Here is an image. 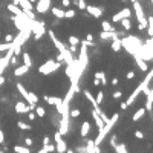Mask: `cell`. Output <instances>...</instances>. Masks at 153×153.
<instances>
[{"instance_id": "6da1fadb", "label": "cell", "mask_w": 153, "mask_h": 153, "mask_svg": "<svg viewBox=\"0 0 153 153\" xmlns=\"http://www.w3.org/2000/svg\"><path fill=\"white\" fill-rule=\"evenodd\" d=\"M152 78H153V69L149 70V74L146 75V78H144L142 81L136 86V89H135V91L130 94V96L127 98V101H125V103H127V106H132L135 101H136V98L141 95V92H142L146 87H149V84H150V81H152Z\"/></svg>"}, {"instance_id": "7a4b0ae2", "label": "cell", "mask_w": 153, "mask_h": 153, "mask_svg": "<svg viewBox=\"0 0 153 153\" xmlns=\"http://www.w3.org/2000/svg\"><path fill=\"white\" fill-rule=\"evenodd\" d=\"M61 65V61H55V60H48L46 63H43V65L38 67V72L43 75H49L52 72H55Z\"/></svg>"}, {"instance_id": "3957f363", "label": "cell", "mask_w": 153, "mask_h": 153, "mask_svg": "<svg viewBox=\"0 0 153 153\" xmlns=\"http://www.w3.org/2000/svg\"><path fill=\"white\" fill-rule=\"evenodd\" d=\"M133 8H135V12H136V19L139 22L138 28L139 29H146L147 28V19H146L144 9H142V6H141V3L138 2V0H136V2H133Z\"/></svg>"}, {"instance_id": "277c9868", "label": "cell", "mask_w": 153, "mask_h": 153, "mask_svg": "<svg viewBox=\"0 0 153 153\" xmlns=\"http://www.w3.org/2000/svg\"><path fill=\"white\" fill-rule=\"evenodd\" d=\"M44 23L43 22H37V20H31V32L34 34V38L35 40H40L44 34Z\"/></svg>"}, {"instance_id": "5b68a950", "label": "cell", "mask_w": 153, "mask_h": 153, "mask_svg": "<svg viewBox=\"0 0 153 153\" xmlns=\"http://www.w3.org/2000/svg\"><path fill=\"white\" fill-rule=\"evenodd\" d=\"M54 139H55V150L58 153H65L67 150V146H66V142L65 139L61 138V133L60 132H55V135H54Z\"/></svg>"}, {"instance_id": "8992f818", "label": "cell", "mask_w": 153, "mask_h": 153, "mask_svg": "<svg viewBox=\"0 0 153 153\" xmlns=\"http://www.w3.org/2000/svg\"><path fill=\"white\" fill-rule=\"evenodd\" d=\"M51 9V0H38L37 2V12L38 14H46Z\"/></svg>"}, {"instance_id": "52a82bcc", "label": "cell", "mask_w": 153, "mask_h": 153, "mask_svg": "<svg viewBox=\"0 0 153 153\" xmlns=\"http://www.w3.org/2000/svg\"><path fill=\"white\" fill-rule=\"evenodd\" d=\"M86 11L91 14L92 17H95V19H100V17L103 15V8H98V6H92V5H87L86 6Z\"/></svg>"}, {"instance_id": "ba28073f", "label": "cell", "mask_w": 153, "mask_h": 153, "mask_svg": "<svg viewBox=\"0 0 153 153\" xmlns=\"http://www.w3.org/2000/svg\"><path fill=\"white\" fill-rule=\"evenodd\" d=\"M132 15V11L129 9V8H124V9H121L120 12H116L113 17H112V20L116 23V22H120L121 19H125V17H130Z\"/></svg>"}, {"instance_id": "9c48e42d", "label": "cell", "mask_w": 153, "mask_h": 153, "mask_svg": "<svg viewBox=\"0 0 153 153\" xmlns=\"http://www.w3.org/2000/svg\"><path fill=\"white\" fill-rule=\"evenodd\" d=\"M31 110V106L29 104H26L23 101H19V103H15V112L17 113H28Z\"/></svg>"}, {"instance_id": "30bf717a", "label": "cell", "mask_w": 153, "mask_h": 153, "mask_svg": "<svg viewBox=\"0 0 153 153\" xmlns=\"http://www.w3.org/2000/svg\"><path fill=\"white\" fill-rule=\"evenodd\" d=\"M101 38L103 40H115V38H118V34H116L115 31H103L101 32Z\"/></svg>"}, {"instance_id": "8fae6325", "label": "cell", "mask_w": 153, "mask_h": 153, "mask_svg": "<svg viewBox=\"0 0 153 153\" xmlns=\"http://www.w3.org/2000/svg\"><path fill=\"white\" fill-rule=\"evenodd\" d=\"M89 132H91V123L84 121V123L81 124V129H80V135H81L83 138H86L87 135H89Z\"/></svg>"}, {"instance_id": "7c38bea8", "label": "cell", "mask_w": 153, "mask_h": 153, "mask_svg": "<svg viewBox=\"0 0 153 153\" xmlns=\"http://www.w3.org/2000/svg\"><path fill=\"white\" fill-rule=\"evenodd\" d=\"M84 95H86V98H87V100H89V101L92 103V106H94V109H95V110H100V104L96 103V100H95V96H94V95H92L91 92H89V91H84Z\"/></svg>"}, {"instance_id": "4fadbf2b", "label": "cell", "mask_w": 153, "mask_h": 153, "mask_svg": "<svg viewBox=\"0 0 153 153\" xmlns=\"http://www.w3.org/2000/svg\"><path fill=\"white\" fill-rule=\"evenodd\" d=\"M92 116H94V120H95V124H96L98 130H101V129H103V125H104V121L100 118V115H98V112H96L95 109L92 110Z\"/></svg>"}, {"instance_id": "5bb4252c", "label": "cell", "mask_w": 153, "mask_h": 153, "mask_svg": "<svg viewBox=\"0 0 153 153\" xmlns=\"http://www.w3.org/2000/svg\"><path fill=\"white\" fill-rule=\"evenodd\" d=\"M135 57H136V65H138V67H139L142 72H147V70H149V66H147V63L142 60V57H139L138 54H136Z\"/></svg>"}, {"instance_id": "9a60e30c", "label": "cell", "mask_w": 153, "mask_h": 153, "mask_svg": "<svg viewBox=\"0 0 153 153\" xmlns=\"http://www.w3.org/2000/svg\"><path fill=\"white\" fill-rule=\"evenodd\" d=\"M28 70H29L28 66H26V65H22V66H19V67L14 70V75H15V77H23L25 74H28Z\"/></svg>"}, {"instance_id": "2e32d148", "label": "cell", "mask_w": 153, "mask_h": 153, "mask_svg": "<svg viewBox=\"0 0 153 153\" xmlns=\"http://www.w3.org/2000/svg\"><path fill=\"white\" fill-rule=\"evenodd\" d=\"M144 115H146V109H144V107H139V109H138L136 112L133 113V116H132V120H133V121H139V120L142 118Z\"/></svg>"}, {"instance_id": "e0dca14e", "label": "cell", "mask_w": 153, "mask_h": 153, "mask_svg": "<svg viewBox=\"0 0 153 153\" xmlns=\"http://www.w3.org/2000/svg\"><path fill=\"white\" fill-rule=\"evenodd\" d=\"M6 8H8V11L12 12L14 15H17V14H20V12H22V8H20L19 5H15V3H9Z\"/></svg>"}, {"instance_id": "ac0fdd59", "label": "cell", "mask_w": 153, "mask_h": 153, "mask_svg": "<svg viewBox=\"0 0 153 153\" xmlns=\"http://www.w3.org/2000/svg\"><path fill=\"white\" fill-rule=\"evenodd\" d=\"M149 98L146 101V112H152V106H153V91H149Z\"/></svg>"}, {"instance_id": "d6986e66", "label": "cell", "mask_w": 153, "mask_h": 153, "mask_svg": "<svg viewBox=\"0 0 153 153\" xmlns=\"http://www.w3.org/2000/svg\"><path fill=\"white\" fill-rule=\"evenodd\" d=\"M19 6L22 8V9H32V2H29V0H19Z\"/></svg>"}, {"instance_id": "ffe728a7", "label": "cell", "mask_w": 153, "mask_h": 153, "mask_svg": "<svg viewBox=\"0 0 153 153\" xmlns=\"http://www.w3.org/2000/svg\"><path fill=\"white\" fill-rule=\"evenodd\" d=\"M49 152H55V146L54 144H43V147L40 149V153H49Z\"/></svg>"}, {"instance_id": "44dd1931", "label": "cell", "mask_w": 153, "mask_h": 153, "mask_svg": "<svg viewBox=\"0 0 153 153\" xmlns=\"http://www.w3.org/2000/svg\"><path fill=\"white\" fill-rule=\"evenodd\" d=\"M26 101H28V104H37L38 103V96L35 95L34 92H28V98H26Z\"/></svg>"}, {"instance_id": "7402d4cb", "label": "cell", "mask_w": 153, "mask_h": 153, "mask_svg": "<svg viewBox=\"0 0 153 153\" xmlns=\"http://www.w3.org/2000/svg\"><path fill=\"white\" fill-rule=\"evenodd\" d=\"M121 48H123V44H121V38H115V40L112 41V51L120 52V51H121Z\"/></svg>"}, {"instance_id": "603a6c76", "label": "cell", "mask_w": 153, "mask_h": 153, "mask_svg": "<svg viewBox=\"0 0 153 153\" xmlns=\"http://www.w3.org/2000/svg\"><path fill=\"white\" fill-rule=\"evenodd\" d=\"M15 86H17V91L20 92V95H22V96L25 98V100H26V98H28V91L25 89V86H23L22 83H17Z\"/></svg>"}, {"instance_id": "cb8c5ba5", "label": "cell", "mask_w": 153, "mask_h": 153, "mask_svg": "<svg viewBox=\"0 0 153 153\" xmlns=\"http://www.w3.org/2000/svg\"><path fill=\"white\" fill-rule=\"evenodd\" d=\"M23 65H26L28 67H32V58L28 52H25L23 54Z\"/></svg>"}, {"instance_id": "d4e9b609", "label": "cell", "mask_w": 153, "mask_h": 153, "mask_svg": "<svg viewBox=\"0 0 153 153\" xmlns=\"http://www.w3.org/2000/svg\"><path fill=\"white\" fill-rule=\"evenodd\" d=\"M52 14L57 17V19H65V11L60 9V8H52Z\"/></svg>"}, {"instance_id": "484cf974", "label": "cell", "mask_w": 153, "mask_h": 153, "mask_svg": "<svg viewBox=\"0 0 153 153\" xmlns=\"http://www.w3.org/2000/svg\"><path fill=\"white\" fill-rule=\"evenodd\" d=\"M113 150L116 152V153H127L129 152V149L124 146V144H116V146L113 147Z\"/></svg>"}, {"instance_id": "4316f807", "label": "cell", "mask_w": 153, "mask_h": 153, "mask_svg": "<svg viewBox=\"0 0 153 153\" xmlns=\"http://www.w3.org/2000/svg\"><path fill=\"white\" fill-rule=\"evenodd\" d=\"M120 22H121V25H123V28H124V29H130V28H132L130 17H125V19H121Z\"/></svg>"}, {"instance_id": "83f0119b", "label": "cell", "mask_w": 153, "mask_h": 153, "mask_svg": "<svg viewBox=\"0 0 153 153\" xmlns=\"http://www.w3.org/2000/svg\"><path fill=\"white\" fill-rule=\"evenodd\" d=\"M147 28H149V35L153 37V15L147 19Z\"/></svg>"}, {"instance_id": "f1b7e54d", "label": "cell", "mask_w": 153, "mask_h": 153, "mask_svg": "<svg viewBox=\"0 0 153 153\" xmlns=\"http://www.w3.org/2000/svg\"><path fill=\"white\" fill-rule=\"evenodd\" d=\"M44 100H46V103H48V104L55 106V103L58 101V98H57V96H49V95H46V96H44Z\"/></svg>"}, {"instance_id": "f546056e", "label": "cell", "mask_w": 153, "mask_h": 153, "mask_svg": "<svg viewBox=\"0 0 153 153\" xmlns=\"http://www.w3.org/2000/svg\"><path fill=\"white\" fill-rule=\"evenodd\" d=\"M14 152H17V153H29L31 149H28V147H22V146H15V147H14Z\"/></svg>"}, {"instance_id": "4dcf8cb0", "label": "cell", "mask_w": 153, "mask_h": 153, "mask_svg": "<svg viewBox=\"0 0 153 153\" xmlns=\"http://www.w3.org/2000/svg\"><path fill=\"white\" fill-rule=\"evenodd\" d=\"M35 115H37V116H44V115H46V110H44V107H37V106H35Z\"/></svg>"}, {"instance_id": "1f68e13d", "label": "cell", "mask_w": 153, "mask_h": 153, "mask_svg": "<svg viewBox=\"0 0 153 153\" xmlns=\"http://www.w3.org/2000/svg\"><path fill=\"white\" fill-rule=\"evenodd\" d=\"M101 28H103V31H115L113 26H112L109 22H103V23H101Z\"/></svg>"}, {"instance_id": "d6a6232c", "label": "cell", "mask_w": 153, "mask_h": 153, "mask_svg": "<svg viewBox=\"0 0 153 153\" xmlns=\"http://www.w3.org/2000/svg\"><path fill=\"white\" fill-rule=\"evenodd\" d=\"M17 125H19V129H22V130H31V124H26L23 121H19Z\"/></svg>"}, {"instance_id": "836d02e7", "label": "cell", "mask_w": 153, "mask_h": 153, "mask_svg": "<svg viewBox=\"0 0 153 153\" xmlns=\"http://www.w3.org/2000/svg\"><path fill=\"white\" fill-rule=\"evenodd\" d=\"M95 100H96V103H98V104H101V103H103V100H104V92H103V91L98 92V94H96V96H95Z\"/></svg>"}, {"instance_id": "e575fe53", "label": "cell", "mask_w": 153, "mask_h": 153, "mask_svg": "<svg viewBox=\"0 0 153 153\" xmlns=\"http://www.w3.org/2000/svg\"><path fill=\"white\" fill-rule=\"evenodd\" d=\"M80 109H72V110H69V116H72V118H78L80 116Z\"/></svg>"}, {"instance_id": "d590c367", "label": "cell", "mask_w": 153, "mask_h": 153, "mask_svg": "<svg viewBox=\"0 0 153 153\" xmlns=\"http://www.w3.org/2000/svg\"><path fill=\"white\" fill-rule=\"evenodd\" d=\"M67 40H69V44H78V43H80V38L75 37V35H70V37H67Z\"/></svg>"}, {"instance_id": "8d00e7d4", "label": "cell", "mask_w": 153, "mask_h": 153, "mask_svg": "<svg viewBox=\"0 0 153 153\" xmlns=\"http://www.w3.org/2000/svg\"><path fill=\"white\" fill-rule=\"evenodd\" d=\"M11 46H12V44H11V43H6V41H5V43H0V52L8 51V49H9Z\"/></svg>"}, {"instance_id": "74e56055", "label": "cell", "mask_w": 153, "mask_h": 153, "mask_svg": "<svg viewBox=\"0 0 153 153\" xmlns=\"http://www.w3.org/2000/svg\"><path fill=\"white\" fill-rule=\"evenodd\" d=\"M75 11L74 9H67V11H65V17H66V19H72V17H75Z\"/></svg>"}, {"instance_id": "f35d334b", "label": "cell", "mask_w": 153, "mask_h": 153, "mask_svg": "<svg viewBox=\"0 0 153 153\" xmlns=\"http://www.w3.org/2000/svg\"><path fill=\"white\" fill-rule=\"evenodd\" d=\"M75 3H77V6L80 8V9H86V2H84V0H75Z\"/></svg>"}, {"instance_id": "ab89813d", "label": "cell", "mask_w": 153, "mask_h": 153, "mask_svg": "<svg viewBox=\"0 0 153 153\" xmlns=\"http://www.w3.org/2000/svg\"><path fill=\"white\" fill-rule=\"evenodd\" d=\"M23 12L26 14V17H29V19H31V20H34V19H35V14L32 12V9H25Z\"/></svg>"}, {"instance_id": "60d3db41", "label": "cell", "mask_w": 153, "mask_h": 153, "mask_svg": "<svg viewBox=\"0 0 153 153\" xmlns=\"http://www.w3.org/2000/svg\"><path fill=\"white\" fill-rule=\"evenodd\" d=\"M98 115H100V118H101V120H103L104 123H106L107 120H109V116H107V115H106V113H104L103 110H98Z\"/></svg>"}, {"instance_id": "b9f144b4", "label": "cell", "mask_w": 153, "mask_h": 153, "mask_svg": "<svg viewBox=\"0 0 153 153\" xmlns=\"http://www.w3.org/2000/svg\"><path fill=\"white\" fill-rule=\"evenodd\" d=\"M12 40H14V35H11V34H8L6 37H5V41H6V43H12Z\"/></svg>"}, {"instance_id": "7bdbcfd3", "label": "cell", "mask_w": 153, "mask_h": 153, "mask_svg": "<svg viewBox=\"0 0 153 153\" xmlns=\"http://www.w3.org/2000/svg\"><path fill=\"white\" fill-rule=\"evenodd\" d=\"M135 136H136L138 139H142V138H144V133H142L141 130H136V132H135Z\"/></svg>"}, {"instance_id": "ee69618b", "label": "cell", "mask_w": 153, "mask_h": 153, "mask_svg": "<svg viewBox=\"0 0 153 153\" xmlns=\"http://www.w3.org/2000/svg\"><path fill=\"white\" fill-rule=\"evenodd\" d=\"M121 96H123V92H121V91L113 92V98H115V100H118V98H121Z\"/></svg>"}, {"instance_id": "f6af8a7d", "label": "cell", "mask_w": 153, "mask_h": 153, "mask_svg": "<svg viewBox=\"0 0 153 153\" xmlns=\"http://www.w3.org/2000/svg\"><path fill=\"white\" fill-rule=\"evenodd\" d=\"M78 49H77V44H70V48H69V52L70 54H75Z\"/></svg>"}, {"instance_id": "bcb514c9", "label": "cell", "mask_w": 153, "mask_h": 153, "mask_svg": "<svg viewBox=\"0 0 153 153\" xmlns=\"http://www.w3.org/2000/svg\"><path fill=\"white\" fill-rule=\"evenodd\" d=\"M125 77H127L129 80H132V78L135 77V72H133V70H129V72H127V74H125Z\"/></svg>"}, {"instance_id": "7dc6e473", "label": "cell", "mask_w": 153, "mask_h": 153, "mask_svg": "<svg viewBox=\"0 0 153 153\" xmlns=\"http://www.w3.org/2000/svg\"><path fill=\"white\" fill-rule=\"evenodd\" d=\"M61 5L65 6V8H67V6H70V0H61Z\"/></svg>"}, {"instance_id": "c3c4849f", "label": "cell", "mask_w": 153, "mask_h": 153, "mask_svg": "<svg viewBox=\"0 0 153 153\" xmlns=\"http://www.w3.org/2000/svg\"><path fill=\"white\" fill-rule=\"evenodd\" d=\"M25 142H26V146H28V147H31L32 144H34V141H32L31 138H26V139H25Z\"/></svg>"}, {"instance_id": "681fc988", "label": "cell", "mask_w": 153, "mask_h": 153, "mask_svg": "<svg viewBox=\"0 0 153 153\" xmlns=\"http://www.w3.org/2000/svg\"><path fill=\"white\" fill-rule=\"evenodd\" d=\"M3 142H5V133L0 130V144H3Z\"/></svg>"}, {"instance_id": "f907efd6", "label": "cell", "mask_w": 153, "mask_h": 153, "mask_svg": "<svg viewBox=\"0 0 153 153\" xmlns=\"http://www.w3.org/2000/svg\"><path fill=\"white\" fill-rule=\"evenodd\" d=\"M115 139H116V135H113V136H112V139H110V144H112V147H115V146H116Z\"/></svg>"}, {"instance_id": "816d5d0a", "label": "cell", "mask_w": 153, "mask_h": 153, "mask_svg": "<svg viewBox=\"0 0 153 153\" xmlns=\"http://www.w3.org/2000/svg\"><path fill=\"white\" fill-rule=\"evenodd\" d=\"M28 113H29L28 116H29V120H31V121H32V120H35V116H37V115H35V113H32V112H28Z\"/></svg>"}, {"instance_id": "f5cc1de1", "label": "cell", "mask_w": 153, "mask_h": 153, "mask_svg": "<svg viewBox=\"0 0 153 153\" xmlns=\"http://www.w3.org/2000/svg\"><path fill=\"white\" fill-rule=\"evenodd\" d=\"M86 38H87V41H94V37H92V34H87V35H86Z\"/></svg>"}, {"instance_id": "db71d44e", "label": "cell", "mask_w": 153, "mask_h": 153, "mask_svg": "<svg viewBox=\"0 0 153 153\" xmlns=\"http://www.w3.org/2000/svg\"><path fill=\"white\" fill-rule=\"evenodd\" d=\"M100 84H101V81H100L98 78H95V80H94V86H100Z\"/></svg>"}, {"instance_id": "11a10c76", "label": "cell", "mask_w": 153, "mask_h": 153, "mask_svg": "<svg viewBox=\"0 0 153 153\" xmlns=\"http://www.w3.org/2000/svg\"><path fill=\"white\" fill-rule=\"evenodd\" d=\"M127 103H121V110H125V109H127Z\"/></svg>"}, {"instance_id": "9f6ffc18", "label": "cell", "mask_w": 153, "mask_h": 153, "mask_svg": "<svg viewBox=\"0 0 153 153\" xmlns=\"http://www.w3.org/2000/svg\"><path fill=\"white\" fill-rule=\"evenodd\" d=\"M112 84H113V86H116V84H118V78H116V77L112 80Z\"/></svg>"}, {"instance_id": "6f0895ef", "label": "cell", "mask_w": 153, "mask_h": 153, "mask_svg": "<svg viewBox=\"0 0 153 153\" xmlns=\"http://www.w3.org/2000/svg\"><path fill=\"white\" fill-rule=\"evenodd\" d=\"M43 144H49V138H48V136L43 138Z\"/></svg>"}, {"instance_id": "680465c9", "label": "cell", "mask_w": 153, "mask_h": 153, "mask_svg": "<svg viewBox=\"0 0 153 153\" xmlns=\"http://www.w3.org/2000/svg\"><path fill=\"white\" fill-rule=\"evenodd\" d=\"M3 83H5V78H3V77H2V75H0V86H2V84H3Z\"/></svg>"}, {"instance_id": "91938a15", "label": "cell", "mask_w": 153, "mask_h": 153, "mask_svg": "<svg viewBox=\"0 0 153 153\" xmlns=\"http://www.w3.org/2000/svg\"><path fill=\"white\" fill-rule=\"evenodd\" d=\"M12 3H15V5H19V0H12Z\"/></svg>"}, {"instance_id": "94428289", "label": "cell", "mask_w": 153, "mask_h": 153, "mask_svg": "<svg viewBox=\"0 0 153 153\" xmlns=\"http://www.w3.org/2000/svg\"><path fill=\"white\" fill-rule=\"evenodd\" d=\"M130 2H136V0H130Z\"/></svg>"}, {"instance_id": "6125c7cd", "label": "cell", "mask_w": 153, "mask_h": 153, "mask_svg": "<svg viewBox=\"0 0 153 153\" xmlns=\"http://www.w3.org/2000/svg\"><path fill=\"white\" fill-rule=\"evenodd\" d=\"M152 3H153V0H152Z\"/></svg>"}, {"instance_id": "be15d7a7", "label": "cell", "mask_w": 153, "mask_h": 153, "mask_svg": "<svg viewBox=\"0 0 153 153\" xmlns=\"http://www.w3.org/2000/svg\"><path fill=\"white\" fill-rule=\"evenodd\" d=\"M0 58H2V57H0Z\"/></svg>"}]
</instances>
